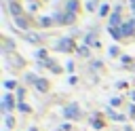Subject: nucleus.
I'll return each instance as SVG.
<instances>
[{
    "label": "nucleus",
    "mask_w": 135,
    "mask_h": 131,
    "mask_svg": "<svg viewBox=\"0 0 135 131\" xmlns=\"http://www.w3.org/2000/svg\"><path fill=\"white\" fill-rule=\"evenodd\" d=\"M105 13H108V4H101L99 6V15H105Z\"/></svg>",
    "instance_id": "4468645a"
},
{
    "label": "nucleus",
    "mask_w": 135,
    "mask_h": 131,
    "mask_svg": "<svg viewBox=\"0 0 135 131\" xmlns=\"http://www.w3.org/2000/svg\"><path fill=\"white\" fill-rule=\"evenodd\" d=\"M86 53H89L86 46H80V49H78V55H86Z\"/></svg>",
    "instance_id": "f3484780"
},
{
    "label": "nucleus",
    "mask_w": 135,
    "mask_h": 131,
    "mask_svg": "<svg viewBox=\"0 0 135 131\" xmlns=\"http://www.w3.org/2000/svg\"><path fill=\"white\" fill-rule=\"evenodd\" d=\"M15 21H17V25H19V27H23V30L27 27V21H25V19H21V17H15Z\"/></svg>",
    "instance_id": "9d476101"
},
{
    "label": "nucleus",
    "mask_w": 135,
    "mask_h": 131,
    "mask_svg": "<svg viewBox=\"0 0 135 131\" xmlns=\"http://www.w3.org/2000/svg\"><path fill=\"white\" fill-rule=\"evenodd\" d=\"M11 13H13V15H15V17H21V8H19V6H17V4H15V2H13V4H11Z\"/></svg>",
    "instance_id": "1a4fd4ad"
},
{
    "label": "nucleus",
    "mask_w": 135,
    "mask_h": 131,
    "mask_svg": "<svg viewBox=\"0 0 135 131\" xmlns=\"http://www.w3.org/2000/svg\"><path fill=\"white\" fill-rule=\"evenodd\" d=\"M38 57H40V59H42V57H46V51H44V49H40V51H38Z\"/></svg>",
    "instance_id": "aec40b11"
},
{
    "label": "nucleus",
    "mask_w": 135,
    "mask_h": 131,
    "mask_svg": "<svg viewBox=\"0 0 135 131\" xmlns=\"http://www.w3.org/2000/svg\"><path fill=\"white\" fill-rule=\"evenodd\" d=\"M129 2H131V6H133V8H135V0H129Z\"/></svg>",
    "instance_id": "4be33fe9"
},
{
    "label": "nucleus",
    "mask_w": 135,
    "mask_h": 131,
    "mask_svg": "<svg viewBox=\"0 0 135 131\" xmlns=\"http://www.w3.org/2000/svg\"><path fill=\"white\" fill-rule=\"evenodd\" d=\"M36 89H38V91H42V93H44V91H49V80L38 78V80H36Z\"/></svg>",
    "instance_id": "423d86ee"
},
{
    "label": "nucleus",
    "mask_w": 135,
    "mask_h": 131,
    "mask_svg": "<svg viewBox=\"0 0 135 131\" xmlns=\"http://www.w3.org/2000/svg\"><path fill=\"white\" fill-rule=\"evenodd\" d=\"M13 123H15L13 116H6V127H13Z\"/></svg>",
    "instance_id": "a211bd4d"
},
{
    "label": "nucleus",
    "mask_w": 135,
    "mask_h": 131,
    "mask_svg": "<svg viewBox=\"0 0 135 131\" xmlns=\"http://www.w3.org/2000/svg\"><path fill=\"white\" fill-rule=\"evenodd\" d=\"M76 8H78V4H76V0H68V13H76Z\"/></svg>",
    "instance_id": "6e6552de"
},
{
    "label": "nucleus",
    "mask_w": 135,
    "mask_h": 131,
    "mask_svg": "<svg viewBox=\"0 0 135 131\" xmlns=\"http://www.w3.org/2000/svg\"><path fill=\"white\" fill-rule=\"evenodd\" d=\"M17 108H19V110H21V112H32V108H30V106H27V104H19V106H17Z\"/></svg>",
    "instance_id": "f8f14e48"
},
{
    "label": "nucleus",
    "mask_w": 135,
    "mask_h": 131,
    "mask_svg": "<svg viewBox=\"0 0 135 131\" xmlns=\"http://www.w3.org/2000/svg\"><path fill=\"white\" fill-rule=\"evenodd\" d=\"M4 87H6V89H15V80H6Z\"/></svg>",
    "instance_id": "2eb2a0df"
},
{
    "label": "nucleus",
    "mask_w": 135,
    "mask_h": 131,
    "mask_svg": "<svg viewBox=\"0 0 135 131\" xmlns=\"http://www.w3.org/2000/svg\"><path fill=\"white\" fill-rule=\"evenodd\" d=\"M127 131H131V129H127Z\"/></svg>",
    "instance_id": "a878e982"
},
{
    "label": "nucleus",
    "mask_w": 135,
    "mask_h": 131,
    "mask_svg": "<svg viewBox=\"0 0 135 131\" xmlns=\"http://www.w3.org/2000/svg\"><path fill=\"white\" fill-rule=\"evenodd\" d=\"M72 49H74L72 38H61V40L57 42V51H61V53H68V51H72Z\"/></svg>",
    "instance_id": "f257e3e1"
},
{
    "label": "nucleus",
    "mask_w": 135,
    "mask_h": 131,
    "mask_svg": "<svg viewBox=\"0 0 135 131\" xmlns=\"http://www.w3.org/2000/svg\"><path fill=\"white\" fill-rule=\"evenodd\" d=\"M27 40H30V42H36V40H38V36H36V34H34V36L30 34V36H27Z\"/></svg>",
    "instance_id": "6ab92c4d"
},
{
    "label": "nucleus",
    "mask_w": 135,
    "mask_h": 131,
    "mask_svg": "<svg viewBox=\"0 0 135 131\" xmlns=\"http://www.w3.org/2000/svg\"><path fill=\"white\" fill-rule=\"evenodd\" d=\"M65 118H80V108L78 104H70L65 108Z\"/></svg>",
    "instance_id": "f03ea898"
},
{
    "label": "nucleus",
    "mask_w": 135,
    "mask_h": 131,
    "mask_svg": "<svg viewBox=\"0 0 135 131\" xmlns=\"http://www.w3.org/2000/svg\"><path fill=\"white\" fill-rule=\"evenodd\" d=\"M133 21H135V15H133Z\"/></svg>",
    "instance_id": "b1692460"
},
{
    "label": "nucleus",
    "mask_w": 135,
    "mask_h": 131,
    "mask_svg": "<svg viewBox=\"0 0 135 131\" xmlns=\"http://www.w3.org/2000/svg\"><path fill=\"white\" fill-rule=\"evenodd\" d=\"M2 106H4V110H11V108H13V97H11L8 93L2 97Z\"/></svg>",
    "instance_id": "0eeeda50"
},
{
    "label": "nucleus",
    "mask_w": 135,
    "mask_h": 131,
    "mask_svg": "<svg viewBox=\"0 0 135 131\" xmlns=\"http://www.w3.org/2000/svg\"><path fill=\"white\" fill-rule=\"evenodd\" d=\"M93 127H95V129H101V123H99V120L95 118V120H93Z\"/></svg>",
    "instance_id": "412c9836"
},
{
    "label": "nucleus",
    "mask_w": 135,
    "mask_h": 131,
    "mask_svg": "<svg viewBox=\"0 0 135 131\" xmlns=\"http://www.w3.org/2000/svg\"><path fill=\"white\" fill-rule=\"evenodd\" d=\"M120 23V6H116V11L112 13V17H110V27H116Z\"/></svg>",
    "instance_id": "39448f33"
},
{
    "label": "nucleus",
    "mask_w": 135,
    "mask_h": 131,
    "mask_svg": "<svg viewBox=\"0 0 135 131\" xmlns=\"http://www.w3.org/2000/svg\"><path fill=\"white\" fill-rule=\"evenodd\" d=\"M55 21H59V23H72L74 21V15L72 13H57L55 15Z\"/></svg>",
    "instance_id": "7ed1b4c3"
},
{
    "label": "nucleus",
    "mask_w": 135,
    "mask_h": 131,
    "mask_svg": "<svg viewBox=\"0 0 135 131\" xmlns=\"http://www.w3.org/2000/svg\"><path fill=\"white\" fill-rule=\"evenodd\" d=\"M95 4H97V0H89V2H86V8H89V11H93V8H95Z\"/></svg>",
    "instance_id": "ddd939ff"
},
{
    "label": "nucleus",
    "mask_w": 135,
    "mask_h": 131,
    "mask_svg": "<svg viewBox=\"0 0 135 131\" xmlns=\"http://www.w3.org/2000/svg\"><path fill=\"white\" fill-rule=\"evenodd\" d=\"M108 112H110V116H112L114 120H124V116H120V114H116L114 110H108Z\"/></svg>",
    "instance_id": "9b49d317"
},
{
    "label": "nucleus",
    "mask_w": 135,
    "mask_h": 131,
    "mask_svg": "<svg viewBox=\"0 0 135 131\" xmlns=\"http://www.w3.org/2000/svg\"><path fill=\"white\" fill-rule=\"evenodd\" d=\"M133 30H135V21L131 19V21L122 23V27H120V34H122V36H129V34H133Z\"/></svg>",
    "instance_id": "20e7f679"
},
{
    "label": "nucleus",
    "mask_w": 135,
    "mask_h": 131,
    "mask_svg": "<svg viewBox=\"0 0 135 131\" xmlns=\"http://www.w3.org/2000/svg\"><path fill=\"white\" fill-rule=\"evenodd\" d=\"M30 131H36V129H30Z\"/></svg>",
    "instance_id": "393cba45"
},
{
    "label": "nucleus",
    "mask_w": 135,
    "mask_h": 131,
    "mask_svg": "<svg viewBox=\"0 0 135 131\" xmlns=\"http://www.w3.org/2000/svg\"><path fill=\"white\" fill-rule=\"evenodd\" d=\"M131 97H133V99H135V91H133V93H131Z\"/></svg>",
    "instance_id": "5701e85b"
},
{
    "label": "nucleus",
    "mask_w": 135,
    "mask_h": 131,
    "mask_svg": "<svg viewBox=\"0 0 135 131\" xmlns=\"http://www.w3.org/2000/svg\"><path fill=\"white\" fill-rule=\"evenodd\" d=\"M40 23H42V25H49V23H51V19H49V17H42V19H40Z\"/></svg>",
    "instance_id": "dca6fc26"
}]
</instances>
